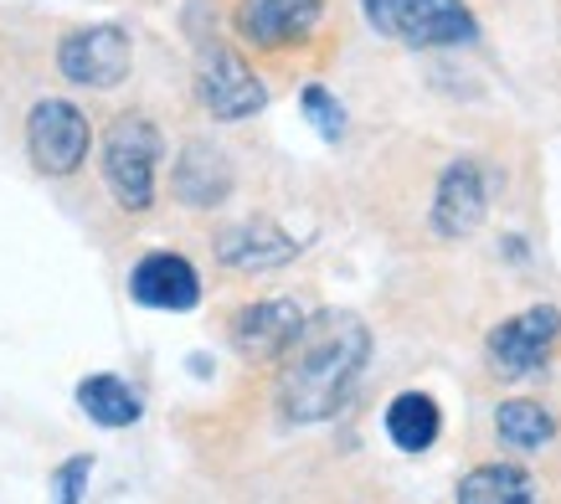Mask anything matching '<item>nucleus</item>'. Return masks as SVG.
Instances as JSON below:
<instances>
[{
	"label": "nucleus",
	"instance_id": "nucleus-12",
	"mask_svg": "<svg viewBox=\"0 0 561 504\" xmlns=\"http://www.w3.org/2000/svg\"><path fill=\"white\" fill-rule=\"evenodd\" d=\"M124 294L154 314H191L206 299V268L186 242H139L129 248Z\"/></svg>",
	"mask_w": 561,
	"mask_h": 504
},
{
	"label": "nucleus",
	"instance_id": "nucleus-2",
	"mask_svg": "<svg viewBox=\"0 0 561 504\" xmlns=\"http://www.w3.org/2000/svg\"><path fill=\"white\" fill-rule=\"evenodd\" d=\"M175 150V118L150 93L99 103V150L83 191L68 202L83 237L103 252L139 248L165 227V165Z\"/></svg>",
	"mask_w": 561,
	"mask_h": 504
},
{
	"label": "nucleus",
	"instance_id": "nucleus-17",
	"mask_svg": "<svg viewBox=\"0 0 561 504\" xmlns=\"http://www.w3.org/2000/svg\"><path fill=\"white\" fill-rule=\"evenodd\" d=\"M299 108H305V118L330 145H345V139H351V114H345V103L335 99V88H324L320 78L299 83Z\"/></svg>",
	"mask_w": 561,
	"mask_h": 504
},
{
	"label": "nucleus",
	"instance_id": "nucleus-8",
	"mask_svg": "<svg viewBox=\"0 0 561 504\" xmlns=\"http://www.w3.org/2000/svg\"><path fill=\"white\" fill-rule=\"evenodd\" d=\"M351 16L376 47L402 57H469L484 47L474 0H351Z\"/></svg>",
	"mask_w": 561,
	"mask_h": 504
},
{
	"label": "nucleus",
	"instance_id": "nucleus-18",
	"mask_svg": "<svg viewBox=\"0 0 561 504\" xmlns=\"http://www.w3.org/2000/svg\"><path fill=\"white\" fill-rule=\"evenodd\" d=\"M88 473H93V458L78 454L72 463H62V469L51 473V489H57V504H78V494H83Z\"/></svg>",
	"mask_w": 561,
	"mask_h": 504
},
{
	"label": "nucleus",
	"instance_id": "nucleus-16",
	"mask_svg": "<svg viewBox=\"0 0 561 504\" xmlns=\"http://www.w3.org/2000/svg\"><path fill=\"white\" fill-rule=\"evenodd\" d=\"M78 406H83L99 427H114V433L139 422V397L129 391L124 376H114V370H93V376H83V381H78Z\"/></svg>",
	"mask_w": 561,
	"mask_h": 504
},
{
	"label": "nucleus",
	"instance_id": "nucleus-15",
	"mask_svg": "<svg viewBox=\"0 0 561 504\" xmlns=\"http://www.w3.org/2000/svg\"><path fill=\"white\" fill-rule=\"evenodd\" d=\"M381 427H387V437H391V448L397 454H408V458H417V454H427L433 443H438V433H443V406L427 397V391H397L387 402V417H381Z\"/></svg>",
	"mask_w": 561,
	"mask_h": 504
},
{
	"label": "nucleus",
	"instance_id": "nucleus-6",
	"mask_svg": "<svg viewBox=\"0 0 561 504\" xmlns=\"http://www.w3.org/2000/svg\"><path fill=\"white\" fill-rule=\"evenodd\" d=\"M242 185H248V165L227 129L181 124L171 165H165V227H175L181 237L202 232L206 221L238 211Z\"/></svg>",
	"mask_w": 561,
	"mask_h": 504
},
{
	"label": "nucleus",
	"instance_id": "nucleus-7",
	"mask_svg": "<svg viewBox=\"0 0 561 504\" xmlns=\"http://www.w3.org/2000/svg\"><path fill=\"white\" fill-rule=\"evenodd\" d=\"M268 103L273 83L217 21L191 32L186 72H181V114H186V124L238 129V124H253Z\"/></svg>",
	"mask_w": 561,
	"mask_h": 504
},
{
	"label": "nucleus",
	"instance_id": "nucleus-5",
	"mask_svg": "<svg viewBox=\"0 0 561 504\" xmlns=\"http://www.w3.org/2000/svg\"><path fill=\"white\" fill-rule=\"evenodd\" d=\"M211 21L273 88L309 83L341 62L351 0H211Z\"/></svg>",
	"mask_w": 561,
	"mask_h": 504
},
{
	"label": "nucleus",
	"instance_id": "nucleus-9",
	"mask_svg": "<svg viewBox=\"0 0 561 504\" xmlns=\"http://www.w3.org/2000/svg\"><path fill=\"white\" fill-rule=\"evenodd\" d=\"M186 248L202 252V268L217 273L221 284H263L305 257V242L278 221V211H263V206H238L227 217L206 221L202 232L186 237Z\"/></svg>",
	"mask_w": 561,
	"mask_h": 504
},
{
	"label": "nucleus",
	"instance_id": "nucleus-19",
	"mask_svg": "<svg viewBox=\"0 0 561 504\" xmlns=\"http://www.w3.org/2000/svg\"><path fill=\"white\" fill-rule=\"evenodd\" d=\"M551 11H557V36H561V0H551Z\"/></svg>",
	"mask_w": 561,
	"mask_h": 504
},
{
	"label": "nucleus",
	"instance_id": "nucleus-10",
	"mask_svg": "<svg viewBox=\"0 0 561 504\" xmlns=\"http://www.w3.org/2000/svg\"><path fill=\"white\" fill-rule=\"evenodd\" d=\"M479 360L484 376L500 387H541L561 366V303L526 299L494 314L479 335Z\"/></svg>",
	"mask_w": 561,
	"mask_h": 504
},
{
	"label": "nucleus",
	"instance_id": "nucleus-11",
	"mask_svg": "<svg viewBox=\"0 0 561 504\" xmlns=\"http://www.w3.org/2000/svg\"><path fill=\"white\" fill-rule=\"evenodd\" d=\"M314 309H320V303H309L305 294L273 288V294H248V299L221 303L217 330H221V340L238 351L242 366L268 370V366H278V355L289 351L294 340L305 335V324L314 320Z\"/></svg>",
	"mask_w": 561,
	"mask_h": 504
},
{
	"label": "nucleus",
	"instance_id": "nucleus-14",
	"mask_svg": "<svg viewBox=\"0 0 561 504\" xmlns=\"http://www.w3.org/2000/svg\"><path fill=\"white\" fill-rule=\"evenodd\" d=\"M448 504H551V484L526 458H479L454 479Z\"/></svg>",
	"mask_w": 561,
	"mask_h": 504
},
{
	"label": "nucleus",
	"instance_id": "nucleus-1",
	"mask_svg": "<svg viewBox=\"0 0 561 504\" xmlns=\"http://www.w3.org/2000/svg\"><path fill=\"white\" fill-rule=\"evenodd\" d=\"M520 150L511 139H438L387 129L351 150V196L397 252H463L494 232L515 196Z\"/></svg>",
	"mask_w": 561,
	"mask_h": 504
},
{
	"label": "nucleus",
	"instance_id": "nucleus-4",
	"mask_svg": "<svg viewBox=\"0 0 561 504\" xmlns=\"http://www.w3.org/2000/svg\"><path fill=\"white\" fill-rule=\"evenodd\" d=\"M5 32L42 83L78 93L88 103H114L139 72V36L124 21L42 16V11H0Z\"/></svg>",
	"mask_w": 561,
	"mask_h": 504
},
{
	"label": "nucleus",
	"instance_id": "nucleus-13",
	"mask_svg": "<svg viewBox=\"0 0 561 504\" xmlns=\"http://www.w3.org/2000/svg\"><path fill=\"white\" fill-rule=\"evenodd\" d=\"M484 433H490L494 458H526V463H536L541 454L561 448V406L551 397H536V391H511V397H500L490 406Z\"/></svg>",
	"mask_w": 561,
	"mask_h": 504
},
{
	"label": "nucleus",
	"instance_id": "nucleus-3",
	"mask_svg": "<svg viewBox=\"0 0 561 504\" xmlns=\"http://www.w3.org/2000/svg\"><path fill=\"white\" fill-rule=\"evenodd\" d=\"M371 351H376L371 324L360 320L356 309L320 303L314 320L305 324V335L278 355V366H268L278 422H289V427L335 422L360 391V381H366Z\"/></svg>",
	"mask_w": 561,
	"mask_h": 504
}]
</instances>
